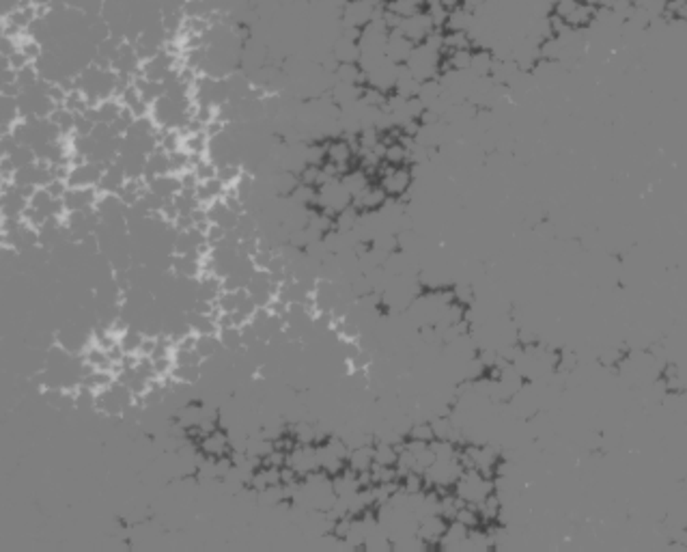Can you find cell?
Returning <instances> with one entry per match:
<instances>
[{
    "instance_id": "5",
    "label": "cell",
    "mask_w": 687,
    "mask_h": 552,
    "mask_svg": "<svg viewBox=\"0 0 687 552\" xmlns=\"http://www.w3.org/2000/svg\"><path fill=\"white\" fill-rule=\"evenodd\" d=\"M56 343L63 346L71 354H82L88 350V333L82 326L67 323L56 333Z\"/></svg>"
},
{
    "instance_id": "6",
    "label": "cell",
    "mask_w": 687,
    "mask_h": 552,
    "mask_svg": "<svg viewBox=\"0 0 687 552\" xmlns=\"http://www.w3.org/2000/svg\"><path fill=\"white\" fill-rule=\"evenodd\" d=\"M433 20H431V16H427V14H414V16H409V18H403L401 20V24H399V33H403L409 41H424L431 33H433Z\"/></svg>"
},
{
    "instance_id": "21",
    "label": "cell",
    "mask_w": 687,
    "mask_h": 552,
    "mask_svg": "<svg viewBox=\"0 0 687 552\" xmlns=\"http://www.w3.org/2000/svg\"><path fill=\"white\" fill-rule=\"evenodd\" d=\"M407 438H412V440H420V443H431V440H433L435 436H433L431 423H427V421H418V423H414V425L409 427Z\"/></svg>"
},
{
    "instance_id": "10",
    "label": "cell",
    "mask_w": 687,
    "mask_h": 552,
    "mask_svg": "<svg viewBox=\"0 0 687 552\" xmlns=\"http://www.w3.org/2000/svg\"><path fill=\"white\" fill-rule=\"evenodd\" d=\"M128 181V175L123 171V166L119 162H112L108 166H103V173L99 177V184H97V190L99 192H117L123 188V184Z\"/></svg>"
},
{
    "instance_id": "13",
    "label": "cell",
    "mask_w": 687,
    "mask_h": 552,
    "mask_svg": "<svg viewBox=\"0 0 687 552\" xmlns=\"http://www.w3.org/2000/svg\"><path fill=\"white\" fill-rule=\"evenodd\" d=\"M325 156H327V162L334 164L340 173L342 169H347V162L354 156L352 143L350 141H332L330 145H325Z\"/></svg>"
},
{
    "instance_id": "17",
    "label": "cell",
    "mask_w": 687,
    "mask_h": 552,
    "mask_svg": "<svg viewBox=\"0 0 687 552\" xmlns=\"http://www.w3.org/2000/svg\"><path fill=\"white\" fill-rule=\"evenodd\" d=\"M171 380L181 384H198V380H203L200 365H175L171 371Z\"/></svg>"
},
{
    "instance_id": "12",
    "label": "cell",
    "mask_w": 687,
    "mask_h": 552,
    "mask_svg": "<svg viewBox=\"0 0 687 552\" xmlns=\"http://www.w3.org/2000/svg\"><path fill=\"white\" fill-rule=\"evenodd\" d=\"M200 449L209 458H222V456H226L228 449H231V445H228V436L224 431L213 429L200 440Z\"/></svg>"
},
{
    "instance_id": "1",
    "label": "cell",
    "mask_w": 687,
    "mask_h": 552,
    "mask_svg": "<svg viewBox=\"0 0 687 552\" xmlns=\"http://www.w3.org/2000/svg\"><path fill=\"white\" fill-rule=\"evenodd\" d=\"M380 18V7L375 0H350L342 9V24L347 29H365L369 22Z\"/></svg>"
},
{
    "instance_id": "14",
    "label": "cell",
    "mask_w": 687,
    "mask_h": 552,
    "mask_svg": "<svg viewBox=\"0 0 687 552\" xmlns=\"http://www.w3.org/2000/svg\"><path fill=\"white\" fill-rule=\"evenodd\" d=\"M218 339H220V346L226 350V352H244V341H242V326H222L218 328Z\"/></svg>"
},
{
    "instance_id": "2",
    "label": "cell",
    "mask_w": 687,
    "mask_h": 552,
    "mask_svg": "<svg viewBox=\"0 0 687 552\" xmlns=\"http://www.w3.org/2000/svg\"><path fill=\"white\" fill-rule=\"evenodd\" d=\"M3 218H24V211L29 207V196L22 188H18L14 181H3Z\"/></svg>"
},
{
    "instance_id": "22",
    "label": "cell",
    "mask_w": 687,
    "mask_h": 552,
    "mask_svg": "<svg viewBox=\"0 0 687 552\" xmlns=\"http://www.w3.org/2000/svg\"><path fill=\"white\" fill-rule=\"evenodd\" d=\"M452 298L457 300V302H466V304H470L472 302V287L470 285H457L454 289H452Z\"/></svg>"
},
{
    "instance_id": "4",
    "label": "cell",
    "mask_w": 687,
    "mask_h": 552,
    "mask_svg": "<svg viewBox=\"0 0 687 552\" xmlns=\"http://www.w3.org/2000/svg\"><path fill=\"white\" fill-rule=\"evenodd\" d=\"M101 173H103V166L93 160H86L82 164H71L69 175H67V184L78 186V188H97Z\"/></svg>"
},
{
    "instance_id": "15",
    "label": "cell",
    "mask_w": 687,
    "mask_h": 552,
    "mask_svg": "<svg viewBox=\"0 0 687 552\" xmlns=\"http://www.w3.org/2000/svg\"><path fill=\"white\" fill-rule=\"evenodd\" d=\"M347 464L354 473H360V471H369L373 466V447L371 445H362V447H356L350 451V458H347Z\"/></svg>"
},
{
    "instance_id": "23",
    "label": "cell",
    "mask_w": 687,
    "mask_h": 552,
    "mask_svg": "<svg viewBox=\"0 0 687 552\" xmlns=\"http://www.w3.org/2000/svg\"><path fill=\"white\" fill-rule=\"evenodd\" d=\"M20 5H35V0H20Z\"/></svg>"
},
{
    "instance_id": "9",
    "label": "cell",
    "mask_w": 687,
    "mask_h": 552,
    "mask_svg": "<svg viewBox=\"0 0 687 552\" xmlns=\"http://www.w3.org/2000/svg\"><path fill=\"white\" fill-rule=\"evenodd\" d=\"M181 188H183V181H181V175H177V173L158 175L153 179H147V190H151L153 194H158L164 201L175 199L181 192Z\"/></svg>"
},
{
    "instance_id": "7",
    "label": "cell",
    "mask_w": 687,
    "mask_h": 552,
    "mask_svg": "<svg viewBox=\"0 0 687 552\" xmlns=\"http://www.w3.org/2000/svg\"><path fill=\"white\" fill-rule=\"evenodd\" d=\"M285 466H289V468H293L297 475H308V473H312V471H317L319 468V464H317V449H312L310 445H300L297 443V447H293L291 451H287V464Z\"/></svg>"
},
{
    "instance_id": "19",
    "label": "cell",
    "mask_w": 687,
    "mask_h": 552,
    "mask_svg": "<svg viewBox=\"0 0 687 552\" xmlns=\"http://www.w3.org/2000/svg\"><path fill=\"white\" fill-rule=\"evenodd\" d=\"M194 350L198 352V356L205 361V358H211L215 356L222 346H220V339L218 335H196V343H194Z\"/></svg>"
},
{
    "instance_id": "3",
    "label": "cell",
    "mask_w": 687,
    "mask_h": 552,
    "mask_svg": "<svg viewBox=\"0 0 687 552\" xmlns=\"http://www.w3.org/2000/svg\"><path fill=\"white\" fill-rule=\"evenodd\" d=\"M414 175L403 166H390L382 175V188L388 196H403L407 190H412Z\"/></svg>"
},
{
    "instance_id": "11",
    "label": "cell",
    "mask_w": 687,
    "mask_h": 552,
    "mask_svg": "<svg viewBox=\"0 0 687 552\" xmlns=\"http://www.w3.org/2000/svg\"><path fill=\"white\" fill-rule=\"evenodd\" d=\"M173 173V160L171 154L162 147L151 151L147 156V166H145V179H153L158 175H168Z\"/></svg>"
},
{
    "instance_id": "18",
    "label": "cell",
    "mask_w": 687,
    "mask_h": 552,
    "mask_svg": "<svg viewBox=\"0 0 687 552\" xmlns=\"http://www.w3.org/2000/svg\"><path fill=\"white\" fill-rule=\"evenodd\" d=\"M494 56L489 52H472V59H470V74L477 76V78H483V76H489L492 69H494Z\"/></svg>"
},
{
    "instance_id": "16",
    "label": "cell",
    "mask_w": 687,
    "mask_h": 552,
    "mask_svg": "<svg viewBox=\"0 0 687 552\" xmlns=\"http://www.w3.org/2000/svg\"><path fill=\"white\" fill-rule=\"evenodd\" d=\"M340 181H342V186L347 188L352 199H358L369 188V179H367V175L362 171H350V173H345L340 177Z\"/></svg>"
},
{
    "instance_id": "8",
    "label": "cell",
    "mask_w": 687,
    "mask_h": 552,
    "mask_svg": "<svg viewBox=\"0 0 687 552\" xmlns=\"http://www.w3.org/2000/svg\"><path fill=\"white\" fill-rule=\"evenodd\" d=\"M99 196L97 188H78V186H69L67 192L63 194V205L65 211H82L88 207H95V201Z\"/></svg>"
},
{
    "instance_id": "20",
    "label": "cell",
    "mask_w": 687,
    "mask_h": 552,
    "mask_svg": "<svg viewBox=\"0 0 687 552\" xmlns=\"http://www.w3.org/2000/svg\"><path fill=\"white\" fill-rule=\"evenodd\" d=\"M5 158H9V160L14 162L16 171L22 169V166H29V164H33V162H37V154H35V149L29 147V145H18L16 151H14L11 156H5Z\"/></svg>"
}]
</instances>
